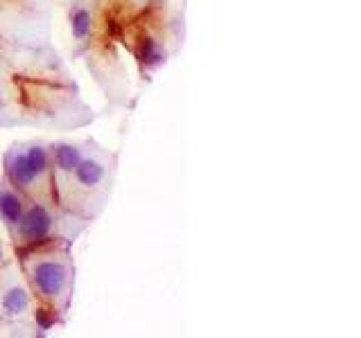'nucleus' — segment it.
I'll return each instance as SVG.
<instances>
[{"label":"nucleus","instance_id":"1","mask_svg":"<svg viewBox=\"0 0 361 338\" xmlns=\"http://www.w3.org/2000/svg\"><path fill=\"white\" fill-rule=\"evenodd\" d=\"M29 282L43 300L55 302L68 293L70 266L66 260L55 258V255H41L29 264Z\"/></svg>","mask_w":361,"mask_h":338},{"label":"nucleus","instance_id":"2","mask_svg":"<svg viewBox=\"0 0 361 338\" xmlns=\"http://www.w3.org/2000/svg\"><path fill=\"white\" fill-rule=\"evenodd\" d=\"M16 228H18V237H21V241L36 244V241H43L45 237H50V232L55 228V219L45 206L34 203L27 212H23V217L16 223Z\"/></svg>","mask_w":361,"mask_h":338},{"label":"nucleus","instance_id":"3","mask_svg":"<svg viewBox=\"0 0 361 338\" xmlns=\"http://www.w3.org/2000/svg\"><path fill=\"white\" fill-rule=\"evenodd\" d=\"M70 176L75 178V188L82 192H97L108 181V165L97 156H86L79 160Z\"/></svg>","mask_w":361,"mask_h":338},{"label":"nucleus","instance_id":"4","mask_svg":"<svg viewBox=\"0 0 361 338\" xmlns=\"http://www.w3.org/2000/svg\"><path fill=\"white\" fill-rule=\"evenodd\" d=\"M5 171H7V178L12 181V185L23 192H29L38 181V176L27 165L25 151H21L18 147H14L5 156Z\"/></svg>","mask_w":361,"mask_h":338},{"label":"nucleus","instance_id":"5","mask_svg":"<svg viewBox=\"0 0 361 338\" xmlns=\"http://www.w3.org/2000/svg\"><path fill=\"white\" fill-rule=\"evenodd\" d=\"M29 309V295L21 284L7 286L0 295V311L9 318H18V316H25Z\"/></svg>","mask_w":361,"mask_h":338},{"label":"nucleus","instance_id":"6","mask_svg":"<svg viewBox=\"0 0 361 338\" xmlns=\"http://www.w3.org/2000/svg\"><path fill=\"white\" fill-rule=\"evenodd\" d=\"M50 153H52L57 171L66 174V176H70L73 169L79 165V160L84 158L82 149H79L77 145H73V142H57V145H52V149H50Z\"/></svg>","mask_w":361,"mask_h":338},{"label":"nucleus","instance_id":"7","mask_svg":"<svg viewBox=\"0 0 361 338\" xmlns=\"http://www.w3.org/2000/svg\"><path fill=\"white\" fill-rule=\"evenodd\" d=\"M23 212L25 210H23L21 197L3 183V185H0V219L5 221L7 228H16V223L21 221Z\"/></svg>","mask_w":361,"mask_h":338},{"label":"nucleus","instance_id":"8","mask_svg":"<svg viewBox=\"0 0 361 338\" xmlns=\"http://www.w3.org/2000/svg\"><path fill=\"white\" fill-rule=\"evenodd\" d=\"M25 158H27V165L29 169H32L38 178L45 176V174L50 171V153L43 145H29V149L25 151Z\"/></svg>","mask_w":361,"mask_h":338},{"label":"nucleus","instance_id":"9","mask_svg":"<svg viewBox=\"0 0 361 338\" xmlns=\"http://www.w3.org/2000/svg\"><path fill=\"white\" fill-rule=\"evenodd\" d=\"M70 29H73V36L77 41L88 38L90 29H93V16L86 7H77L73 12V18H70Z\"/></svg>","mask_w":361,"mask_h":338},{"label":"nucleus","instance_id":"10","mask_svg":"<svg viewBox=\"0 0 361 338\" xmlns=\"http://www.w3.org/2000/svg\"><path fill=\"white\" fill-rule=\"evenodd\" d=\"M163 59H165L163 50H160V45L156 43L154 38H143V41H140V61H143L145 66L154 68Z\"/></svg>","mask_w":361,"mask_h":338},{"label":"nucleus","instance_id":"11","mask_svg":"<svg viewBox=\"0 0 361 338\" xmlns=\"http://www.w3.org/2000/svg\"><path fill=\"white\" fill-rule=\"evenodd\" d=\"M5 115H9V93L5 84H0V125H7Z\"/></svg>","mask_w":361,"mask_h":338},{"label":"nucleus","instance_id":"12","mask_svg":"<svg viewBox=\"0 0 361 338\" xmlns=\"http://www.w3.org/2000/svg\"><path fill=\"white\" fill-rule=\"evenodd\" d=\"M5 262V248H3V244H0V264Z\"/></svg>","mask_w":361,"mask_h":338}]
</instances>
